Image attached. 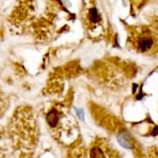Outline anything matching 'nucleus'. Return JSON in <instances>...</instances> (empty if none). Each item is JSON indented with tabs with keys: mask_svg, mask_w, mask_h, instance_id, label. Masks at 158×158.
Segmentation results:
<instances>
[{
	"mask_svg": "<svg viewBox=\"0 0 158 158\" xmlns=\"http://www.w3.org/2000/svg\"><path fill=\"white\" fill-rule=\"evenodd\" d=\"M117 138H118L119 143H120L122 147L128 148V149H131V148H132L131 137H130L128 134L121 133V134H119V135H118V137H117Z\"/></svg>",
	"mask_w": 158,
	"mask_h": 158,
	"instance_id": "obj_2",
	"label": "nucleus"
},
{
	"mask_svg": "<svg viewBox=\"0 0 158 158\" xmlns=\"http://www.w3.org/2000/svg\"><path fill=\"white\" fill-rule=\"evenodd\" d=\"M133 47L138 52L148 53L154 51L158 43V35L155 31L143 27L142 30L135 32L131 38Z\"/></svg>",
	"mask_w": 158,
	"mask_h": 158,
	"instance_id": "obj_1",
	"label": "nucleus"
},
{
	"mask_svg": "<svg viewBox=\"0 0 158 158\" xmlns=\"http://www.w3.org/2000/svg\"><path fill=\"white\" fill-rule=\"evenodd\" d=\"M90 158H106V156L102 149L95 147L90 151Z\"/></svg>",
	"mask_w": 158,
	"mask_h": 158,
	"instance_id": "obj_3",
	"label": "nucleus"
}]
</instances>
